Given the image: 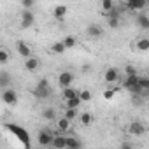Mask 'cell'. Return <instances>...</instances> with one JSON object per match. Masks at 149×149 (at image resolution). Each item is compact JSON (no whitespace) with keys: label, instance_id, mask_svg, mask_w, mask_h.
I'll list each match as a JSON object with an SVG mask.
<instances>
[{"label":"cell","instance_id":"6da1fadb","mask_svg":"<svg viewBox=\"0 0 149 149\" xmlns=\"http://www.w3.org/2000/svg\"><path fill=\"white\" fill-rule=\"evenodd\" d=\"M51 86H49V81L44 77V79H40L39 83H37V86H35V90H33V95H35V98H39V100H46V98H49L51 97Z\"/></svg>","mask_w":149,"mask_h":149},{"label":"cell","instance_id":"7a4b0ae2","mask_svg":"<svg viewBox=\"0 0 149 149\" xmlns=\"http://www.w3.org/2000/svg\"><path fill=\"white\" fill-rule=\"evenodd\" d=\"M123 88L128 90L132 95H142V90L139 86V76H128L123 81Z\"/></svg>","mask_w":149,"mask_h":149},{"label":"cell","instance_id":"3957f363","mask_svg":"<svg viewBox=\"0 0 149 149\" xmlns=\"http://www.w3.org/2000/svg\"><path fill=\"white\" fill-rule=\"evenodd\" d=\"M6 126H7V130L13 132L26 147H30V135H28V132H25L21 126H18V125H14V123H9V125H6Z\"/></svg>","mask_w":149,"mask_h":149},{"label":"cell","instance_id":"277c9868","mask_svg":"<svg viewBox=\"0 0 149 149\" xmlns=\"http://www.w3.org/2000/svg\"><path fill=\"white\" fill-rule=\"evenodd\" d=\"M53 139H54V133L46 128V130H40V133H39V137H37V142H39L42 147H51Z\"/></svg>","mask_w":149,"mask_h":149},{"label":"cell","instance_id":"5b68a950","mask_svg":"<svg viewBox=\"0 0 149 149\" xmlns=\"http://www.w3.org/2000/svg\"><path fill=\"white\" fill-rule=\"evenodd\" d=\"M2 102L7 104V105H14L18 104V93L13 90V88H7L2 91Z\"/></svg>","mask_w":149,"mask_h":149},{"label":"cell","instance_id":"8992f818","mask_svg":"<svg viewBox=\"0 0 149 149\" xmlns=\"http://www.w3.org/2000/svg\"><path fill=\"white\" fill-rule=\"evenodd\" d=\"M74 83V74L68 70H63L60 76H58V84L61 88H70V84Z\"/></svg>","mask_w":149,"mask_h":149},{"label":"cell","instance_id":"52a82bcc","mask_svg":"<svg viewBox=\"0 0 149 149\" xmlns=\"http://www.w3.org/2000/svg\"><path fill=\"white\" fill-rule=\"evenodd\" d=\"M33 21H35L33 13H32V11H23V14H21V28H23V30H25V28H30V26L33 25Z\"/></svg>","mask_w":149,"mask_h":149},{"label":"cell","instance_id":"ba28073f","mask_svg":"<svg viewBox=\"0 0 149 149\" xmlns=\"http://www.w3.org/2000/svg\"><path fill=\"white\" fill-rule=\"evenodd\" d=\"M86 33H88L90 37H93V39H98V37H102L104 28H102L98 23H90L88 28H86Z\"/></svg>","mask_w":149,"mask_h":149},{"label":"cell","instance_id":"9c48e42d","mask_svg":"<svg viewBox=\"0 0 149 149\" xmlns=\"http://www.w3.org/2000/svg\"><path fill=\"white\" fill-rule=\"evenodd\" d=\"M16 49H18V53H19V56H23L25 60H28L30 56H32V49L26 46V42H23V40H18L16 42Z\"/></svg>","mask_w":149,"mask_h":149},{"label":"cell","instance_id":"30bf717a","mask_svg":"<svg viewBox=\"0 0 149 149\" xmlns=\"http://www.w3.org/2000/svg\"><path fill=\"white\" fill-rule=\"evenodd\" d=\"M11 83H13L11 74L7 70H0V88L7 90V88H11Z\"/></svg>","mask_w":149,"mask_h":149},{"label":"cell","instance_id":"8fae6325","mask_svg":"<svg viewBox=\"0 0 149 149\" xmlns=\"http://www.w3.org/2000/svg\"><path fill=\"white\" fill-rule=\"evenodd\" d=\"M128 132H130L132 135H135V137H140V135H144V132H146V126H144L140 121H133V123L130 125Z\"/></svg>","mask_w":149,"mask_h":149},{"label":"cell","instance_id":"7c38bea8","mask_svg":"<svg viewBox=\"0 0 149 149\" xmlns=\"http://www.w3.org/2000/svg\"><path fill=\"white\" fill-rule=\"evenodd\" d=\"M104 77H105V81H107V83H116V81L119 79V70H118L116 67H111V68H107V70H105Z\"/></svg>","mask_w":149,"mask_h":149},{"label":"cell","instance_id":"4fadbf2b","mask_svg":"<svg viewBox=\"0 0 149 149\" xmlns=\"http://www.w3.org/2000/svg\"><path fill=\"white\" fill-rule=\"evenodd\" d=\"M65 149H83V144L76 137H65Z\"/></svg>","mask_w":149,"mask_h":149},{"label":"cell","instance_id":"5bb4252c","mask_svg":"<svg viewBox=\"0 0 149 149\" xmlns=\"http://www.w3.org/2000/svg\"><path fill=\"white\" fill-rule=\"evenodd\" d=\"M146 6H147L146 0H128V2H126V7H128L130 11H140V9H144Z\"/></svg>","mask_w":149,"mask_h":149},{"label":"cell","instance_id":"9a60e30c","mask_svg":"<svg viewBox=\"0 0 149 149\" xmlns=\"http://www.w3.org/2000/svg\"><path fill=\"white\" fill-rule=\"evenodd\" d=\"M39 65H40V61H39V58H35V56H30L28 60H25V68H26L28 72H35V70L39 68Z\"/></svg>","mask_w":149,"mask_h":149},{"label":"cell","instance_id":"2e32d148","mask_svg":"<svg viewBox=\"0 0 149 149\" xmlns=\"http://www.w3.org/2000/svg\"><path fill=\"white\" fill-rule=\"evenodd\" d=\"M67 11H68V9H67V6H61V4H60V6H56V7H54V11H53V16H54L56 19H60V21H61V19H65V16H67Z\"/></svg>","mask_w":149,"mask_h":149},{"label":"cell","instance_id":"e0dca14e","mask_svg":"<svg viewBox=\"0 0 149 149\" xmlns=\"http://www.w3.org/2000/svg\"><path fill=\"white\" fill-rule=\"evenodd\" d=\"M53 149H65V137L63 135H54L53 142H51Z\"/></svg>","mask_w":149,"mask_h":149},{"label":"cell","instance_id":"ac0fdd59","mask_svg":"<svg viewBox=\"0 0 149 149\" xmlns=\"http://www.w3.org/2000/svg\"><path fill=\"white\" fill-rule=\"evenodd\" d=\"M77 95H79V91H77V90H74V88H63V91H61V97H63L65 102L70 100V98H76Z\"/></svg>","mask_w":149,"mask_h":149},{"label":"cell","instance_id":"d6986e66","mask_svg":"<svg viewBox=\"0 0 149 149\" xmlns=\"http://www.w3.org/2000/svg\"><path fill=\"white\" fill-rule=\"evenodd\" d=\"M137 25L142 30H149V16L147 14H139L137 16Z\"/></svg>","mask_w":149,"mask_h":149},{"label":"cell","instance_id":"ffe728a7","mask_svg":"<svg viewBox=\"0 0 149 149\" xmlns=\"http://www.w3.org/2000/svg\"><path fill=\"white\" fill-rule=\"evenodd\" d=\"M42 118H44L46 121H53V119L56 118V111H54L53 107H47V109L42 111Z\"/></svg>","mask_w":149,"mask_h":149},{"label":"cell","instance_id":"44dd1931","mask_svg":"<svg viewBox=\"0 0 149 149\" xmlns=\"http://www.w3.org/2000/svg\"><path fill=\"white\" fill-rule=\"evenodd\" d=\"M83 102L79 100V97H76V98H70V100H67L65 102V105H67V109H77L79 111V105H81Z\"/></svg>","mask_w":149,"mask_h":149},{"label":"cell","instance_id":"7402d4cb","mask_svg":"<svg viewBox=\"0 0 149 149\" xmlns=\"http://www.w3.org/2000/svg\"><path fill=\"white\" fill-rule=\"evenodd\" d=\"M77 116H79V111H77V109H65V114H63V118H65L67 121L76 119Z\"/></svg>","mask_w":149,"mask_h":149},{"label":"cell","instance_id":"603a6c76","mask_svg":"<svg viewBox=\"0 0 149 149\" xmlns=\"http://www.w3.org/2000/svg\"><path fill=\"white\" fill-rule=\"evenodd\" d=\"M51 53H54V54H61V53H65V46H63V42L60 40V42H54L53 46H51Z\"/></svg>","mask_w":149,"mask_h":149},{"label":"cell","instance_id":"cb8c5ba5","mask_svg":"<svg viewBox=\"0 0 149 149\" xmlns=\"http://www.w3.org/2000/svg\"><path fill=\"white\" fill-rule=\"evenodd\" d=\"M63 46H65V49H70V47H74V46H76L77 44V40H76V37H72V35H68V37H65L63 40Z\"/></svg>","mask_w":149,"mask_h":149},{"label":"cell","instance_id":"d4e9b609","mask_svg":"<svg viewBox=\"0 0 149 149\" xmlns=\"http://www.w3.org/2000/svg\"><path fill=\"white\" fill-rule=\"evenodd\" d=\"M79 100L81 102H90L91 100V91H88V90H83V91H79Z\"/></svg>","mask_w":149,"mask_h":149},{"label":"cell","instance_id":"484cf974","mask_svg":"<svg viewBox=\"0 0 149 149\" xmlns=\"http://www.w3.org/2000/svg\"><path fill=\"white\" fill-rule=\"evenodd\" d=\"M102 9L105 11V14L109 13V11H112L114 9V2L112 0H102Z\"/></svg>","mask_w":149,"mask_h":149},{"label":"cell","instance_id":"4316f807","mask_svg":"<svg viewBox=\"0 0 149 149\" xmlns=\"http://www.w3.org/2000/svg\"><path fill=\"white\" fill-rule=\"evenodd\" d=\"M139 86L142 91H147L149 90V77H139Z\"/></svg>","mask_w":149,"mask_h":149},{"label":"cell","instance_id":"83f0119b","mask_svg":"<svg viewBox=\"0 0 149 149\" xmlns=\"http://www.w3.org/2000/svg\"><path fill=\"white\" fill-rule=\"evenodd\" d=\"M68 126H70V121H67L65 118H61V119L58 121V130H60V132H67Z\"/></svg>","mask_w":149,"mask_h":149},{"label":"cell","instance_id":"f1b7e54d","mask_svg":"<svg viewBox=\"0 0 149 149\" xmlns=\"http://www.w3.org/2000/svg\"><path fill=\"white\" fill-rule=\"evenodd\" d=\"M137 47H139L140 51H147V49H149V39H140V40L137 42Z\"/></svg>","mask_w":149,"mask_h":149},{"label":"cell","instance_id":"f546056e","mask_svg":"<svg viewBox=\"0 0 149 149\" xmlns=\"http://www.w3.org/2000/svg\"><path fill=\"white\" fill-rule=\"evenodd\" d=\"M9 53L6 51V49H0V65H6L7 61H9Z\"/></svg>","mask_w":149,"mask_h":149},{"label":"cell","instance_id":"4dcf8cb0","mask_svg":"<svg viewBox=\"0 0 149 149\" xmlns=\"http://www.w3.org/2000/svg\"><path fill=\"white\" fill-rule=\"evenodd\" d=\"M125 72H126V77H128V76H137V68H135L133 65H126V67H125Z\"/></svg>","mask_w":149,"mask_h":149},{"label":"cell","instance_id":"1f68e13d","mask_svg":"<svg viewBox=\"0 0 149 149\" xmlns=\"http://www.w3.org/2000/svg\"><path fill=\"white\" fill-rule=\"evenodd\" d=\"M81 123L83 125H90L91 123V114L90 112H83L81 114Z\"/></svg>","mask_w":149,"mask_h":149},{"label":"cell","instance_id":"d6a6232c","mask_svg":"<svg viewBox=\"0 0 149 149\" xmlns=\"http://www.w3.org/2000/svg\"><path fill=\"white\" fill-rule=\"evenodd\" d=\"M142 102H144L142 95H132V104H133V105H140Z\"/></svg>","mask_w":149,"mask_h":149},{"label":"cell","instance_id":"836d02e7","mask_svg":"<svg viewBox=\"0 0 149 149\" xmlns=\"http://www.w3.org/2000/svg\"><path fill=\"white\" fill-rule=\"evenodd\" d=\"M119 23H121V19H107V25H109V28H118L119 26Z\"/></svg>","mask_w":149,"mask_h":149},{"label":"cell","instance_id":"e575fe53","mask_svg":"<svg viewBox=\"0 0 149 149\" xmlns=\"http://www.w3.org/2000/svg\"><path fill=\"white\" fill-rule=\"evenodd\" d=\"M33 4H35L33 0H23V9H25V11H30V9L33 7Z\"/></svg>","mask_w":149,"mask_h":149},{"label":"cell","instance_id":"d590c367","mask_svg":"<svg viewBox=\"0 0 149 149\" xmlns=\"http://www.w3.org/2000/svg\"><path fill=\"white\" fill-rule=\"evenodd\" d=\"M104 97H105L107 100H111V98L114 97V90H109V91H105V93H104Z\"/></svg>","mask_w":149,"mask_h":149},{"label":"cell","instance_id":"8d00e7d4","mask_svg":"<svg viewBox=\"0 0 149 149\" xmlns=\"http://www.w3.org/2000/svg\"><path fill=\"white\" fill-rule=\"evenodd\" d=\"M119 149H135V147H133V146H132V144H130V142H123V144H121V147H119Z\"/></svg>","mask_w":149,"mask_h":149},{"label":"cell","instance_id":"74e56055","mask_svg":"<svg viewBox=\"0 0 149 149\" xmlns=\"http://www.w3.org/2000/svg\"><path fill=\"white\" fill-rule=\"evenodd\" d=\"M83 72H90V65H84L83 67Z\"/></svg>","mask_w":149,"mask_h":149}]
</instances>
